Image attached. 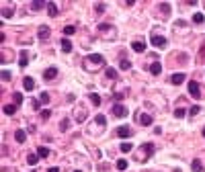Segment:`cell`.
<instances>
[{
	"instance_id": "ab89813d",
	"label": "cell",
	"mask_w": 205,
	"mask_h": 172,
	"mask_svg": "<svg viewBox=\"0 0 205 172\" xmlns=\"http://www.w3.org/2000/svg\"><path fill=\"white\" fill-rule=\"evenodd\" d=\"M10 14H12V10H10V8H4V10H2V16H4V18H8Z\"/></svg>"
},
{
	"instance_id": "e575fe53",
	"label": "cell",
	"mask_w": 205,
	"mask_h": 172,
	"mask_svg": "<svg viewBox=\"0 0 205 172\" xmlns=\"http://www.w3.org/2000/svg\"><path fill=\"white\" fill-rule=\"evenodd\" d=\"M95 10H97V14H103V12H105V4H103V2H99V4L95 6Z\"/></svg>"
},
{
	"instance_id": "7dc6e473",
	"label": "cell",
	"mask_w": 205,
	"mask_h": 172,
	"mask_svg": "<svg viewBox=\"0 0 205 172\" xmlns=\"http://www.w3.org/2000/svg\"><path fill=\"white\" fill-rule=\"evenodd\" d=\"M76 172H80V170H76Z\"/></svg>"
},
{
	"instance_id": "7c38bea8",
	"label": "cell",
	"mask_w": 205,
	"mask_h": 172,
	"mask_svg": "<svg viewBox=\"0 0 205 172\" xmlns=\"http://www.w3.org/2000/svg\"><path fill=\"white\" fill-rule=\"evenodd\" d=\"M150 72H152L154 76H158V74H160V72H162V66H160V61H154L152 66H150Z\"/></svg>"
},
{
	"instance_id": "2e32d148",
	"label": "cell",
	"mask_w": 205,
	"mask_h": 172,
	"mask_svg": "<svg viewBox=\"0 0 205 172\" xmlns=\"http://www.w3.org/2000/svg\"><path fill=\"white\" fill-rule=\"evenodd\" d=\"M37 154H39V158H47L49 156V149L45 147V145H39L37 147Z\"/></svg>"
},
{
	"instance_id": "1f68e13d",
	"label": "cell",
	"mask_w": 205,
	"mask_h": 172,
	"mask_svg": "<svg viewBox=\"0 0 205 172\" xmlns=\"http://www.w3.org/2000/svg\"><path fill=\"white\" fill-rule=\"evenodd\" d=\"M185 115H187V111H185V109H176V111H174V117H176V119H183Z\"/></svg>"
},
{
	"instance_id": "4fadbf2b",
	"label": "cell",
	"mask_w": 205,
	"mask_h": 172,
	"mask_svg": "<svg viewBox=\"0 0 205 172\" xmlns=\"http://www.w3.org/2000/svg\"><path fill=\"white\" fill-rule=\"evenodd\" d=\"M23 86H25V88H27V90H33V88H35V80L27 76L25 80H23Z\"/></svg>"
},
{
	"instance_id": "ba28073f",
	"label": "cell",
	"mask_w": 205,
	"mask_h": 172,
	"mask_svg": "<svg viewBox=\"0 0 205 172\" xmlns=\"http://www.w3.org/2000/svg\"><path fill=\"white\" fill-rule=\"evenodd\" d=\"M117 135H119V137H129V135H131V129L125 127V125H121V127H117Z\"/></svg>"
},
{
	"instance_id": "277c9868",
	"label": "cell",
	"mask_w": 205,
	"mask_h": 172,
	"mask_svg": "<svg viewBox=\"0 0 205 172\" xmlns=\"http://www.w3.org/2000/svg\"><path fill=\"white\" fill-rule=\"evenodd\" d=\"M152 45L158 47V49H164L166 47V39L160 37V35H152Z\"/></svg>"
},
{
	"instance_id": "603a6c76",
	"label": "cell",
	"mask_w": 205,
	"mask_h": 172,
	"mask_svg": "<svg viewBox=\"0 0 205 172\" xmlns=\"http://www.w3.org/2000/svg\"><path fill=\"white\" fill-rule=\"evenodd\" d=\"M119 149H121V152H123V154H129V152H131V149H133V145H131V143L127 141V143H121V145H119Z\"/></svg>"
},
{
	"instance_id": "f6af8a7d",
	"label": "cell",
	"mask_w": 205,
	"mask_h": 172,
	"mask_svg": "<svg viewBox=\"0 0 205 172\" xmlns=\"http://www.w3.org/2000/svg\"><path fill=\"white\" fill-rule=\"evenodd\" d=\"M203 135H205V127H203Z\"/></svg>"
},
{
	"instance_id": "836d02e7",
	"label": "cell",
	"mask_w": 205,
	"mask_h": 172,
	"mask_svg": "<svg viewBox=\"0 0 205 172\" xmlns=\"http://www.w3.org/2000/svg\"><path fill=\"white\" fill-rule=\"evenodd\" d=\"M39 100H41L43 104H47V102H49V94H45V92H41V94H39Z\"/></svg>"
},
{
	"instance_id": "ee69618b",
	"label": "cell",
	"mask_w": 205,
	"mask_h": 172,
	"mask_svg": "<svg viewBox=\"0 0 205 172\" xmlns=\"http://www.w3.org/2000/svg\"><path fill=\"white\" fill-rule=\"evenodd\" d=\"M47 172H58V168H56V166H53V168H49V170H47Z\"/></svg>"
},
{
	"instance_id": "83f0119b",
	"label": "cell",
	"mask_w": 205,
	"mask_h": 172,
	"mask_svg": "<svg viewBox=\"0 0 205 172\" xmlns=\"http://www.w3.org/2000/svg\"><path fill=\"white\" fill-rule=\"evenodd\" d=\"M68 127H70V119H64L60 123V129H62V131H68Z\"/></svg>"
},
{
	"instance_id": "9a60e30c",
	"label": "cell",
	"mask_w": 205,
	"mask_h": 172,
	"mask_svg": "<svg viewBox=\"0 0 205 172\" xmlns=\"http://www.w3.org/2000/svg\"><path fill=\"white\" fill-rule=\"evenodd\" d=\"M47 14L49 16H58V6L53 2H47Z\"/></svg>"
},
{
	"instance_id": "8fae6325",
	"label": "cell",
	"mask_w": 205,
	"mask_h": 172,
	"mask_svg": "<svg viewBox=\"0 0 205 172\" xmlns=\"http://www.w3.org/2000/svg\"><path fill=\"white\" fill-rule=\"evenodd\" d=\"M14 139H16L19 143H23V141L27 139V133L23 131V129H16V131H14Z\"/></svg>"
},
{
	"instance_id": "d590c367",
	"label": "cell",
	"mask_w": 205,
	"mask_h": 172,
	"mask_svg": "<svg viewBox=\"0 0 205 172\" xmlns=\"http://www.w3.org/2000/svg\"><path fill=\"white\" fill-rule=\"evenodd\" d=\"M49 117H51V111H47V109H45V111H41V119H43V121H47Z\"/></svg>"
},
{
	"instance_id": "5bb4252c",
	"label": "cell",
	"mask_w": 205,
	"mask_h": 172,
	"mask_svg": "<svg viewBox=\"0 0 205 172\" xmlns=\"http://www.w3.org/2000/svg\"><path fill=\"white\" fill-rule=\"evenodd\" d=\"M37 35H39L41 41H43V39H47V37H49V27H39V33H37Z\"/></svg>"
},
{
	"instance_id": "52a82bcc",
	"label": "cell",
	"mask_w": 205,
	"mask_h": 172,
	"mask_svg": "<svg viewBox=\"0 0 205 172\" xmlns=\"http://www.w3.org/2000/svg\"><path fill=\"white\" fill-rule=\"evenodd\" d=\"M170 82H172V84H176V86H178V84H183V82H185V74H183V72L172 74V76H170Z\"/></svg>"
},
{
	"instance_id": "30bf717a",
	"label": "cell",
	"mask_w": 205,
	"mask_h": 172,
	"mask_svg": "<svg viewBox=\"0 0 205 172\" xmlns=\"http://www.w3.org/2000/svg\"><path fill=\"white\" fill-rule=\"evenodd\" d=\"M56 76H58V68H53V66L47 68V70H45V74H43V78H47V80H53Z\"/></svg>"
},
{
	"instance_id": "ac0fdd59",
	"label": "cell",
	"mask_w": 205,
	"mask_h": 172,
	"mask_svg": "<svg viewBox=\"0 0 205 172\" xmlns=\"http://www.w3.org/2000/svg\"><path fill=\"white\" fill-rule=\"evenodd\" d=\"M27 61H29V59H27V51L23 49V51H21V59H19V66H21V68H25V66H27Z\"/></svg>"
},
{
	"instance_id": "7402d4cb",
	"label": "cell",
	"mask_w": 205,
	"mask_h": 172,
	"mask_svg": "<svg viewBox=\"0 0 205 172\" xmlns=\"http://www.w3.org/2000/svg\"><path fill=\"white\" fill-rule=\"evenodd\" d=\"M105 74H107V78H109V80H115V78H117V70H115V68H107V72H105Z\"/></svg>"
},
{
	"instance_id": "4dcf8cb0",
	"label": "cell",
	"mask_w": 205,
	"mask_h": 172,
	"mask_svg": "<svg viewBox=\"0 0 205 172\" xmlns=\"http://www.w3.org/2000/svg\"><path fill=\"white\" fill-rule=\"evenodd\" d=\"M199 111H201V106H199V104H193V106H191V109H189V115L193 117V115H197Z\"/></svg>"
},
{
	"instance_id": "4316f807",
	"label": "cell",
	"mask_w": 205,
	"mask_h": 172,
	"mask_svg": "<svg viewBox=\"0 0 205 172\" xmlns=\"http://www.w3.org/2000/svg\"><path fill=\"white\" fill-rule=\"evenodd\" d=\"M31 8L33 10H41V8H47V4L45 2H31Z\"/></svg>"
},
{
	"instance_id": "3957f363",
	"label": "cell",
	"mask_w": 205,
	"mask_h": 172,
	"mask_svg": "<svg viewBox=\"0 0 205 172\" xmlns=\"http://www.w3.org/2000/svg\"><path fill=\"white\" fill-rule=\"evenodd\" d=\"M152 154H154V143H146V145H142V158H140V160L146 162Z\"/></svg>"
},
{
	"instance_id": "f546056e",
	"label": "cell",
	"mask_w": 205,
	"mask_h": 172,
	"mask_svg": "<svg viewBox=\"0 0 205 172\" xmlns=\"http://www.w3.org/2000/svg\"><path fill=\"white\" fill-rule=\"evenodd\" d=\"M119 66H121V70H129V68H131V61H129V59H121Z\"/></svg>"
},
{
	"instance_id": "7bdbcfd3",
	"label": "cell",
	"mask_w": 205,
	"mask_h": 172,
	"mask_svg": "<svg viewBox=\"0 0 205 172\" xmlns=\"http://www.w3.org/2000/svg\"><path fill=\"white\" fill-rule=\"evenodd\" d=\"M109 27H111V25H107V23H103V25H99V29H101V31H109Z\"/></svg>"
},
{
	"instance_id": "6da1fadb",
	"label": "cell",
	"mask_w": 205,
	"mask_h": 172,
	"mask_svg": "<svg viewBox=\"0 0 205 172\" xmlns=\"http://www.w3.org/2000/svg\"><path fill=\"white\" fill-rule=\"evenodd\" d=\"M103 66H105V59H103L101 53H93V55L84 57V70H88V72H95Z\"/></svg>"
},
{
	"instance_id": "44dd1931",
	"label": "cell",
	"mask_w": 205,
	"mask_h": 172,
	"mask_svg": "<svg viewBox=\"0 0 205 172\" xmlns=\"http://www.w3.org/2000/svg\"><path fill=\"white\" fill-rule=\"evenodd\" d=\"M193 23H197V25L205 23V16H203L201 12H195V14H193Z\"/></svg>"
},
{
	"instance_id": "f35d334b",
	"label": "cell",
	"mask_w": 205,
	"mask_h": 172,
	"mask_svg": "<svg viewBox=\"0 0 205 172\" xmlns=\"http://www.w3.org/2000/svg\"><path fill=\"white\" fill-rule=\"evenodd\" d=\"M10 78H12V74H10L8 70H4V72H2V80H10Z\"/></svg>"
},
{
	"instance_id": "bcb514c9",
	"label": "cell",
	"mask_w": 205,
	"mask_h": 172,
	"mask_svg": "<svg viewBox=\"0 0 205 172\" xmlns=\"http://www.w3.org/2000/svg\"><path fill=\"white\" fill-rule=\"evenodd\" d=\"M31 172H35V170H31Z\"/></svg>"
},
{
	"instance_id": "f1b7e54d",
	"label": "cell",
	"mask_w": 205,
	"mask_h": 172,
	"mask_svg": "<svg viewBox=\"0 0 205 172\" xmlns=\"http://www.w3.org/2000/svg\"><path fill=\"white\" fill-rule=\"evenodd\" d=\"M125 168H127V160H123V158L117 160V170H125Z\"/></svg>"
},
{
	"instance_id": "d6986e66",
	"label": "cell",
	"mask_w": 205,
	"mask_h": 172,
	"mask_svg": "<svg viewBox=\"0 0 205 172\" xmlns=\"http://www.w3.org/2000/svg\"><path fill=\"white\" fill-rule=\"evenodd\" d=\"M2 109H4V113H6V115H14V111H16V104H4Z\"/></svg>"
},
{
	"instance_id": "7a4b0ae2",
	"label": "cell",
	"mask_w": 205,
	"mask_h": 172,
	"mask_svg": "<svg viewBox=\"0 0 205 172\" xmlns=\"http://www.w3.org/2000/svg\"><path fill=\"white\" fill-rule=\"evenodd\" d=\"M189 94L193 98H201V86H199V82H195V80L189 82Z\"/></svg>"
},
{
	"instance_id": "74e56055",
	"label": "cell",
	"mask_w": 205,
	"mask_h": 172,
	"mask_svg": "<svg viewBox=\"0 0 205 172\" xmlns=\"http://www.w3.org/2000/svg\"><path fill=\"white\" fill-rule=\"evenodd\" d=\"M160 8H162V12H164V14H168V12H170V6H168L166 2H162V4H160Z\"/></svg>"
},
{
	"instance_id": "8992f818",
	"label": "cell",
	"mask_w": 205,
	"mask_h": 172,
	"mask_svg": "<svg viewBox=\"0 0 205 172\" xmlns=\"http://www.w3.org/2000/svg\"><path fill=\"white\" fill-rule=\"evenodd\" d=\"M60 47H62L64 53H70V51H72V41L68 39V37H64V39L60 41Z\"/></svg>"
},
{
	"instance_id": "9c48e42d",
	"label": "cell",
	"mask_w": 205,
	"mask_h": 172,
	"mask_svg": "<svg viewBox=\"0 0 205 172\" xmlns=\"http://www.w3.org/2000/svg\"><path fill=\"white\" fill-rule=\"evenodd\" d=\"M131 49H133L135 53H142V51L146 49V43H142V41H133V43H131Z\"/></svg>"
},
{
	"instance_id": "5b68a950",
	"label": "cell",
	"mask_w": 205,
	"mask_h": 172,
	"mask_svg": "<svg viewBox=\"0 0 205 172\" xmlns=\"http://www.w3.org/2000/svg\"><path fill=\"white\" fill-rule=\"evenodd\" d=\"M113 113H115V117H127V109L123 104H119V102L113 104Z\"/></svg>"
},
{
	"instance_id": "e0dca14e",
	"label": "cell",
	"mask_w": 205,
	"mask_h": 172,
	"mask_svg": "<svg viewBox=\"0 0 205 172\" xmlns=\"http://www.w3.org/2000/svg\"><path fill=\"white\" fill-rule=\"evenodd\" d=\"M140 123H142V125H152V117L146 115V113H142V115H140Z\"/></svg>"
},
{
	"instance_id": "8d00e7d4",
	"label": "cell",
	"mask_w": 205,
	"mask_h": 172,
	"mask_svg": "<svg viewBox=\"0 0 205 172\" xmlns=\"http://www.w3.org/2000/svg\"><path fill=\"white\" fill-rule=\"evenodd\" d=\"M23 102V94L21 92H14V104H21Z\"/></svg>"
},
{
	"instance_id": "d6a6232c",
	"label": "cell",
	"mask_w": 205,
	"mask_h": 172,
	"mask_svg": "<svg viewBox=\"0 0 205 172\" xmlns=\"http://www.w3.org/2000/svg\"><path fill=\"white\" fill-rule=\"evenodd\" d=\"M95 121H97V125H105V123H107L105 115H97V117H95Z\"/></svg>"
},
{
	"instance_id": "60d3db41",
	"label": "cell",
	"mask_w": 205,
	"mask_h": 172,
	"mask_svg": "<svg viewBox=\"0 0 205 172\" xmlns=\"http://www.w3.org/2000/svg\"><path fill=\"white\" fill-rule=\"evenodd\" d=\"M74 117H76L78 121H84V119H86V115H84V113H78V111H76V115H74Z\"/></svg>"
},
{
	"instance_id": "cb8c5ba5",
	"label": "cell",
	"mask_w": 205,
	"mask_h": 172,
	"mask_svg": "<svg viewBox=\"0 0 205 172\" xmlns=\"http://www.w3.org/2000/svg\"><path fill=\"white\" fill-rule=\"evenodd\" d=\"M37 160H39V154H29V156H27V162H29L31 166H35Z\"/></svg>"
},
{
	"instance_id": "484cf974",
	"label": "cell",
	"mask_w": 205,
	"mask_h": 172,
	"mask_svg": "<svg viewBox=\"0 0 205 172\" xmlns=\"http://www.w3.org/2000/svg\"><path fill=\"white\" fill-rule=\"evenodd\" d=\"M90 102H93L95 106H99V104H101V96H99L97 92H93V94H90Z\"/></svg>"
},
{
	"instance_id": "ffe728a7",
	"label": "cell",
	"mask_w": 205,
	"mask_h": 172,
	"mask_svg": "<svg viewBox=\"0 0 205 172\" xmlns=\"http://www.w3.org/2000/svg\"><path fill=\"white\" fill-rule=\"evenodd\" d=\"M191 168H193V172H201V170H203V164H201L199 160H193V162H191Z\"/></svg>"
},
{
	"instance_id": "b9f144b4",
	"label": "cell",
	"mask_w": 205,
	"mask_h": 172,
	"mask_svg": "<svg viewBox=\"0 0 205 172\" xmlns=\"http://www.w3.org/2000/svg\"><path fill=\"white\" fill-rule=\"evenodd\" d=\"M113 98H115V100H121V98H125V92H117Z\"/></svg>"
},
{
	"instance_id": "d4e9b609",
	"label": "cell",
	"mask_w": 205,
	"mask_h": 172,
	"mask_svg": "<svg viewBox=\"0 0 205 172\" xmlns=\"http://www.w3.org/2000/svg\"><path fill=\"white\" fill-rule=\"evenodd\" d=\"M64 33H66V37H70V35L76 33V27L74 25H68V27H64Z\"/></svg>"
}]
</instances>
